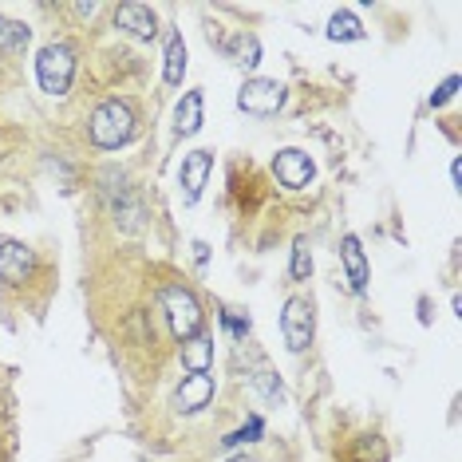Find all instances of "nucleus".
Wrapping results in <instances>:
<instances>
[{
    "label": "nucleus",
    "instance_id": "f257e3e1",
    "mask_svg": "<svg viewBox=\"0 0 462 462\" xmlns=\"http://www.w3.org/2000/svg\"><path fill=\"white\" fill-rule=\"evenodd\" d=\"M87 135L99 151H119V146H127L135 138V111L123 99H107V103L91 111Z\"/></svg>",
    "mask_w": 462,
    "mask_h": 462
},
{
    "label": "nucleus",
    "instance_id": "f03ea898",
    "mask_svg": "<svg viewBox=\"0 0 462 462\" xmlns=\"http://www.w3.org/2000/svg\"><path fill=\"white\" fill-rule=\"evenodd\" d=\"M36 79L48 95H68L71 79H76V52L68 44H48L36 55Z\"/></svg>",
    "mask_w": 462,
    "mask_h": 462
},
{
    "label": "nucleus",
    "instance_id": "7ed1b4c3",
    "mask_svg": "<svg viewBox=\"0 0 462 462\" xmlns=\"http://www.w3.org/2000/svg\"><path fill=\"white\" fill-rule=\"evenodd\" d=\"M162 309H166V317H170V328H174V336L186 344V340H194L202 332V304L194 301V293L190 289H182V285H166L162 289Z\"/></svg>",
    "mask_w": 462,
    "mask_h": 462
},
{
    "label": "nucleus",
    "instance_id": "20e7f679",
    "mask_svg": "<svg viewBox=\"0 0 462 462\" xmlns=\"http://www.w3.org/2000/svg\"><path fill=\"white\" fill-rule=\"evenodd\" d=\"M312 332H317V320H312V301L304 297H289L281 312V336L289 344V352H304L312 344Z\"/></svg>",
    "mask_w": 462,
    "mask_h": 462
},
{
    "label": "nucleus",
    "instance_id": "39448f33",
    "mask_svg": "<svg viewBox=\"0 0 462 462\" xmlns=\"http://www.w3.org/2000/svg\"><path fill=\"white\" fill-rule=\"evenodd\" d=\"M237 107L245 111V115H257V119H265V115H276V111L285 107V83H276V79H245V87L237 91Z\"/></svg>",
    "mask_w": 462,
    "mask_h": 462
},
{
    "label": "nucleus",
    "instance_id": "423d86ee",
    "mask_svg": "<svg viewBox=\"0 0 462 462\" xmlns=\"http://www.w3.org/2000/svg\"><path fill=\"white\" fill-rule=\"evenodd\" d=\"M36 269V253L16 237H0V281L4 285H24Z\"/></svg>",
    "mask_w": 462,
    "mask_h": 462
},
{
    "label": "nucleus",
    "instance_id": "0eeeda50",
    "mask_svg": "<svg viewBox=\"0 0 462 462\" xmlns=\"http://www.w3.org/2000/svg\"><path fill=\"white\" fill-rule=\"evenodd\" d=\"M273 174H276V182H281L285 190H304L312 182V174H317V166H312V159L304 151L289 146V151H281L273 159Z\"/></svg>",
    "mask_w": 462,
    "mask_h": 462
},
{
    "label": "nucleus",
    "instance_id": "6e6552de",
    "mask_svg": "<svg viewBox=\"0 0 462 462\" xmlns=\"http://www.w3.org/2000/svg\"><path fill=\"white\" fill-rule=\"evenodd\" d=\"M210 170H214V151H190L186 159H182V202L194 206V202L202 198V186L210 182Z\"/></svg>",
    "mask_w": 462,
    "mask_h": 462
},
{
    "label": "nucleus",
    "instance_id": "1a4fd4ad",
    "mask_svg": "<svg viewBox=\"0 0 462 462\" xmlns=\"http://www.w3.org/2000/svg\"><path fill=\"white\" fill-rule=\"evenodd\" d=\"M210 400H214V375H186L182 387L174 392V408L182 415H198Z\"/></svg>",
    "mask_w": 462,
    "mask_h": 462
},
{
    "label": "nucleus",
    "instance_id": "9d476101",
    "mask_svg": "<svg viewBox=\"0 0 462 462\" xmlns=\"http://www.w3.org/2000/svg\"><path fill=\"white\" fill-rule=\"evenodd\" d=\"M182 367L190 375H210V367H214V336L210 332H198L194 340L182 344Z\"/></svg>",
    "mask_w": 462,
    "mask_h": 462
},
{
    "label": "nucleus",
    "instance_id": "9b49d317",
    "mask_svg": "<svg viewBox=\"0 0 462 462\" xmlns=\"http://www.w3.org/2000/svg\"><path fill=\"white\" fill-rule=\"evenodd\" d=\"M340 257H344V269H348V289L352 293H364L367 289V257L359 249V237L348 234L340 242Z\"/></svg>",
    "mask_w": 462,
    "mask_h": 462
},
{
    "label": "nucleus",
    "instance_id": "f8f14e48",
    "mask_svg": "<svg viewBox=\"0 0 462 462\" xmlns=\"http://www.w3.org/2000/svg\"><path fill=\"white\" fill-rule=\"evenodd\" d=\"M119 28H127L135 40H154L159 21H154V12L146 4H123L119 8Z\"/></svg>",
    "mask_w": 462,
    "mask_h": 462
},
{
    "label": "nucleus",
    "instance_id": "ddd939ff",
    "mask_svg": "<svg viewBox=\"0 0 462 462\" xmlns=\"http://www.w3.org/2000/svg\"><path fill=\"white\" fill-rule=\"evenodd\" d=\"M174 131L182 138L202 131V91H186V95L178 99V107H174Z\"/></svg>",
    "mask_w": 462,
    "mask_h": 462
},
{
    "label": "nucleus",
    "instance_id": "4468645a",
    "mask_svg": "<svg viewBox=\"0 0 462 462\" xmlns=\"http://www.w3.org/2000/svg\"><path fill=\"white\" fill-rule=\"evenodd\" d=\"M162 79L170 83V87H178L182 76H186V44H182V36L174 32L170 40H166V55H162Z\"/></svg>",
    "mask_w": 462,
    "mask_h": 462
},
{
    "label": "nucleus",
    "instance_id": "2eb2a0df",
    "mask_svg": "<svg viewBox=\"0 0 462 462\" xmlns=\"http://www.w3.org/2000/svg\"><path fill=\"white\" fill-rule=\"evenodd\" d=\"M32 40V28L21 21H0V55H21Z\"/></svg>",
    "mask_w": 462,
    "mask_h": 462
},
{
    "label": "nucleus",
    "instance_id": "dca6fc26",
    "mask_svg": "<svg viewBox=\"0 0 462 462\" xmlns=\"http://www.w3.org/2000/svg\"><path fill=\"white\" fill-rule=\"evenodd\" d=\"M364 36H367L364 24H359L352 12H336L328 21V40L332 44H352V40H364Z\"/></svg>",
    "mask_w": 462,
    "mask_h": 462
},
{
    "label": "nucleus",
    "instance_id": "f3484780",
    "mask_svg": "<svg viewBox=\"0 0 462 462\" xmlns=\"http://www.w3.org/2000/svg\"><path fill=\"white\" fill-rule=\"evenodd\" d=\"M229 52H234V60L242 63V68H257V63H261V44H257V36H237V40L229 44Z\"/></svg>",
    "mask_w": 462,
    "mask_h": 462
},
{
    "label": "nucleus",
    "instance_id": "a211bd4d",
    "mask_svg": "<svg viewBox=\"0 0 462 462\" xmlns=\"http://www.w3.org/2000/svg\"><path fill=\"white\" fill-rule=\"evenodd\" d=\"M352 462H387V447L380 435H364L352 450Z\"/></svg>",
    "mask_w": 462,
    "mask_h": 462
},
{
    "label": "nucleus",
    "instance_id": "6ab92c4d",
    "mask_svg": "<svg viewBox=\"0 0 462 462\" xmlns=\"http://www.w3.org/2000/svg\"><path fill=\"white\" fill-rule=\"evenodd\" d=\"M293 281H309V273H312V253H309V242L304 237H297L293 242Z\"/></svg>",
    "mask_w": 462,
    "mask_h": 462
},
{
    "label": "nucleus",
    "instance_id": "aec40b11",
    "mask_svg": "<svg viewBox=\"0 0 462 462\" xmlns=\"http://www.w3.org/2000/svg\"><path fill=\"white\" fill-rule=\"evenodd\" d=\"M261 431H265L261 415H249L245 427H242V431H234V435H226L221 442H226V447H237V442H257V439H261Z\"/></svg>",
    "mask_w": 462,
    "mask_h": 462
},
{
    "label": "nucleus",
    "instance_id": "412c9836",
    "mask_svg": "<svg viewBox=\"0 0 462 462\" xmlns=\"http://www.w3.org/2000/svg\"><path fill=\"white\" fill-rule=\"evenodd\" d=\"M253 387H257V392H261L269 403H281V400H285V387H281V380H276L273 372H257V375H253Z\"/></svg>",
    "mask_w": 462,
    "mask_h": 462
},
{
    "label": "nucleus",
    "instance_id": "4be33fe9",
    "mask_svg": "<svg viewBox=\"0 0 462 462\" xmlns=\"http://www.w3.org/2000/svg\"><path fill=\"white\" fill-rule=\"evenodd\" d=\"M455 91H458V76H447V79L439 83L435 95H431V107H442L447 99H455Z\"/></svg>",
    "mask_w": 462,
    "mask_h": 462
},
{
    "label": "nucleus",
    "instance_id": "5701e85b",
    "mask_svg": "<svg viewBox=\"0 0 462 462\" xmlns=\"http://www.w3.org/2000/svg\"><path fill=\"white\" fill-rule=\"evenodd\" d=\"M221 325H226L229 332H234V340H242L245 332H249V320H237V317H229V312H226V317H221Z\"/></svg>",
    "mask_w": 462,
    "mask_h": 462
},
{
    "label": "nucleus",
    "instance_id": "b1692460",
    "mask_svg": "<svg viewBox=\"0 0 462 462\" xmlns=\"http://www.w3.org/2000/svg\"><path fill=\"white\" fill-rule=\"evenodd\" d=\"M194 261H198V265H206V261H210V249H206V242H194Z\"/></svg>",
    "mask_w": 462,
    "mask_h": 462
},
{
    "label": "nucleus",
    "instance_id": "393cba45",
    "mask_svg": "<svg viewBox=\"0 0 462 462\" xmlns=\"http://www.w3.org/2000/svg\"><path fill=\"white\" fill-rule=\"evenodd\" d=\"M226 462H257V458H249V455H237V458H226Z\"/></svg>",
    "mask_w": 462,
    "mask_h": 462
}]
</instances>
